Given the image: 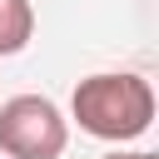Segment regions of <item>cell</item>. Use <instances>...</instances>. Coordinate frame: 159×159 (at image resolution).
Instances as JSON below:
<instances>
[{
    "label": "cell",
    "mask_w": 159,
    "mask_h": 159,
    "mask_svg": "<svg viewBox=\"0 0 159 159\" xmlns=\"http://www.w3.org/2000/svg\"><path fill=\"white\" fill-rule=\"evenodd\" d=\"M70 119L104 144H129L154 124V84L134 70L84 75L70 94Z\"/></svg>",
    "instance_id": "1"
},
{
    "label": "cell",
    "mask_w": 159,
    "mask_h": 159,
    "mask_svg": "<svg viewBox=\"0 0 159 159\" xmlns=\"http://www.w3.org/2000/svg\"><path fill=\"white\" fill-rule=\"evenodd\" d=\"M70 144V119L45 94H10L0 104V154L5 159H60Z\"/></svg>",
    "instance_id": "2"
},
{
    "label": "cell",
    "mask_w": 159,
    "mask_h": 159,
    "mask_svg": "<svg viewBox=\"0 0 159 159\" xmlns=\"http://www.w3.org/2000/svg\"><path fill=\"white\" fill-rule=\"evenodd\" d=\"M35 40V5L30 0H0V60L20 55Z\"/></svg>",
    "instance_id": "3"
},
{
    "label": "cell",
    "mask_w": 159,
    "mask_h": 159,
    "mask_svg": "<svg viewBox=\"0 0 159 159\" xmlns=\"http://www.w3.org/2000/svg\"><path fill=\"white\" fill-rule=\"evenodd\" d=\"M99 159H154L149 149H109V154H99Z\"/></svg>",
    "instance_id": "4"
}]
</instances>
